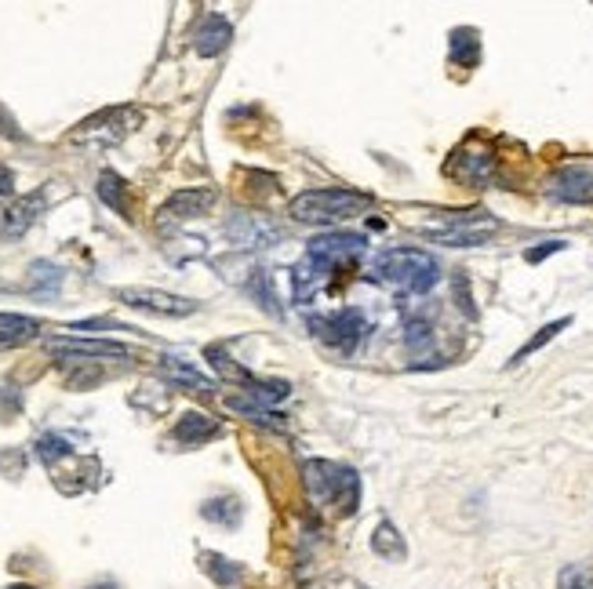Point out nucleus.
Here are the masks:
<instances>
[{
  "mask_svg": "<svg viewBox=\"0 0 593 589\" xmlns=\"http://www.w3.org/2000/svg\"><path fill=\"white\" fill-rule=\"evenodd\" d=\"M372 204V193L350 190V186H324V190H306L299 197H292L288 215L295 222H310V226H339V222L357 219Z\"/></svg>",
  "mask_w": 593,
  "mask_h": 589,
  "instance_id": "nucleus-1",
  "label": "nucleus"
},
{
  "mask_svg": "<svg viewBox=\"0 0 593 589\" xmlns=\"http://www.w3.org/2000/svg\"><path fill=\"white\" fill-rule=\"evenodd\" d=\"M375 273H379V280H386L390 288L408 291V295H426V291H433L437 280H441V266H437V259L423 248L379 251Z\"/></svg>",
  "mask_w": 593,
  "mask_h": 589,
  "instance_id": "nucleus-2",
  "label": "nucleus"
},
{
  "mask_svg": "<svg viewBox=\"0 0 593 589\" xmlns=\"http://www.w3.org/2000/svg\"><path fill=\"white\" fill-rule=\"evenodd\" d=\"M204 357H208V364H212V371L219 375V379L226 382H237V386H244V393L255 400V404H262V408H270V404H281L288 393H292V386L288 382H273V379H255L252 371H244L237 360L230 357V353L222 350V346H208L204 350Z\"/></svg>",
  "mask_w": 593,
  "mask_h": 589,
  "instance_id": "nucleus-3",
  "label": "nucleus"
},
{
  "mask_svg": "<svg viewBox=\"0 0 593 589\" xmlns=\"http://www.w3.org/2000/svg\"><path fill=\"white\" fill-rule=\"evenodd\" d=\"M306 328H310L321 342H328L332 350L350 357V353L364 342V335H368V317H364L361 310L346 306V310H339V313H317V317H306Z\"/></svg>",
  "mask_w": 593,
  "mask_h": 589,
  "instance_id": "nucleus-4",
  "label": "nucleus"
},
{
  "mask_svg": "<svg viewBox=\"0 0 593 589\" xmlns=\"http://www.w3.org/2000/svg\"><path fill=\"white\" fill-rule=\"evenodd\" d=\"M499 230H503V222L495 219V215H488V211H481V208L455 211V215H448V226L430 230V240H437L444 248H481V244H488Z\"/></svg>",
  "mask_w": 593,
  "mask_h": 589,
  "instance_id": "nucleus-5",
  "label": "nucleus"
},
{
  "mask_svg": "<svg viewBox=\"0 0 593 589\" xmlns=\"http://www.w3.org/2000/svg\"><path fill=\"white\" fill-rule=\"evenodd\" d=\"M142 124V113L135 106H110V110L95 113V117L81 120L70 139L73 142H95V146H113V142L128 139L131 131Z\"/></svg>",
  "mask_w": 593,
  "mask_h": 589,
  "instance_id": "nucleus-6",
  "label": "nucleus"
},
{
  "mask_svg": "<svg viewBox=\"0 0 593 589\" xmlns=\"http://www.w3.org/2000/svg\"><path fill=\"white\" fill-rule=\"evenodd\" d=\"M219 204V193L212 186H186V190H175L157 211V222L161 226H179V222H193L204 219L208 211Z\"/></svg>",
  "mask_w": 593,
  "mask_h": 589,
  "instance_id": "nucleus-7",
  "label": "nucleus"
},
{
  "mask_svg": "<svg viewBox=\"0 0 593 589\" xmlns=\"http://www.w3.org/2000/svg\"><path fill=\"white\" fill-rule=\"evenodd\" d=\"M117 299L131 310L142 313H157V317H190L197 313V302L182 299V295H171V291H157V288H121Z\"/></svg>",
  "mask_w": 593,
  "mask_h": 589,
  "instance_id": "nucleus-8",
  "label": "nucleus"
},
{
  "mask_svg": "<svg viewBox=\"0 0 593 589\" xmlns=\"http://www.w3.org/2000/svg\"><path fill=\"white\" fill-rule=\"evenodd\" d=\"M226 237L244 251H255V248H270L281 240V226L266 215H255V211H237L230 222H226Z\"/></svg>",
  "mask_w": 593,
  "mask_h": 589,
  "instance_id": "nucleus-9",
  "label": "nucleus"
},
{
  "mask_svg": "<svg viewBox=\"0 0 593 589\" xmlns=\"http://www.w3.org/2000/svg\"><path fill=\"white\" fill-rule=\"evenodd\" d=\"M364 248H368V237H364V233L335 230V233H324V237H313L310 248H306V255L335 270L339 262H346L350 255H357V251H364Z\"/></svg>",
  "mask_w": 593,
  "mask_h": 589,
  "instance_id": "nucleus-10",
  "label": "nucleus"
},
{
  "mask_svg": "<svg viewBox=\"0 0 593 589\" xmlns=\"http://www.w3.org/2000/svg\"><path fill=\"white\" fill-rule=\"evenodd\" d=\"M448 175H455V179L466 182V186H484V182H492V175H495V153L463 146L459 153H452Z\"/></svg>",
  "mask_w": 593,
  "mask_h": 589,
  "instance_id": "nucleus-11",
  "label": "nucleus"
},
{
  "mask_svg": "<svg viewBox=\"0 0 593 589\" xmlns=\"http://www.w3.org/2000/svg\"><path fill=\"white\" fill-rule=\"evenodd\" d=\"M550 193L564 204H590L593 200V171L583 164H568V168L553 171Z\"/></svg>",
  "mask_w": 593,
  "mask_h": 589,
  "instance_id": "nucleus-12",
  "label": "nucleus"
},
{
  "mask_svg": "<svg viewBox=\"0 0 593 589\" xmlns=\"http://www.w3.org/2000/svg\"><path fill=\"white\" fill-rule=\"evenodd\" d=\"M48 350L66 353L70 357H131V346L113 339H70V335H59V339H48Z\"/></svg>",
  "mask_w": 593,
  "mask_h": 589,
  "instance_id": "nucleus-13",
  "label": "nucleus"
},
{
  "mask_svg": "<svg viewBox=\"0 0 593 589\" xmlns=\"http://www.w3.org/2000/svg\"><path fill=\"white\" fill-rule=\"evenodd\" d=\"M306 473V488L317 502H335L339 495V484L346 477V466H335V462H324V459H313L302 466Z\"/></svg>",
  "mask_w": 593,
  "mask_h": 589,
  "instance_id": "nucleus-14",
  "label": "nucleus"
},
{
  "mask_svg": "<svg viewBox=\"0 0 593 589\" xmlns=\"http://www.w3.org/2000/svg\"><path fill=\"white\" fill-rule=\"evenodd\" d=\"M233 40V26L222 15H208L204 19V26L197 33H193V51L201 55V59H215V55H222V51L230 48Z\"/></svg>",
  "mask_w": 593,
  "mask_h": 589,
  "instance_id": "nucleus-15",
  "label": "nucleus"
},
{
  "mask_svg": "<svg viewBox=\"0 0 593 589\" xmlns=\"http://www.w3.org/2000/svg\"><path fill=\"white\" fill-rule=\"evenodd\" d=\"M222 433V426L215 419H208L204 411H186L179 422H175V440L186 444V448H201L208 440H215Z\"/></svg>",
  "mask_w": 593,
  "mask_h": 589,
  "instance_id": "nucleus-16",
  "label": "nucleus"
},
{
  "mask_svg": "<svg viewBox=\"0 0 593 589\" xmlns=\"http://www.w3.org/2000/svg\"><path fill=\"white\" fill-rule=\"evenodd\" d=\"M44 204H48V197H44L41 190L30 193V197H19L15 204H11L8 211H4V233H11V237H19V233H26L33 226V222L41 219Z\"/></svg>",
  "mask_w": 593,
  "mask_h": 589,
  "instance_id": "nucleus-17",
  "label": "nucleus"
},
{
  "mask_svg": "<svg viewBox=\"0 0 593 589\" xmlns=\"http://www.w3.org/2000/svg\"><path fill=\"white\" fill-rule=\"evenodd\" d=\"M328 273H332V266H324V262L317 259H306L299 262L292 270V284H295V302H310L317 291H321V284L328 280Z\"/></svg>",
  "mask_w": 593,
  "mask_h": 589,
  "instance_id": "nucleus-18",
  "label": "nucleus"
},
{
  "mask_svg": "<svg viewBox=\"0 0 593 589\" xmlns=\"http://www.w3.org/2000/svg\"><path fill=\"white\" fill-rule=\"evenodd\" d=\"M41 335V320L22 317V313H0V350L8 346H22Z\"/></svg>",
  "mask_w": 593,
  "mask_h": 589,
  "instance_id": "nucleus-19",
  "label": "nucleus"
},
{
  "mask_svg": "<svg viewBox=\"0 0 593 589\" xmlns=\"http://www.w3.org/2000/svg\"><path fill=\"white\" fill-rule=\"evenodd\" d=\"M95 193H99V200L106 204V208H113L117 215L128 219V182H124L117 171H102Z\"/></svg>",
  "mask_w": 593,
  "mask_h": 589,
  "instance_id": "nucleus-20",
  "label": "nucleus"
},
{
  "mask_svg": "<svg viewBox=\"0 0 593 589\" xmlns=\"http://www.w3.org/2000/svg\"><path fill=\"white\" fill-rule=\"evenodd\" d=\"M244 288L252 295V302L259 306L262 313H270V317H281V306H277V291H273V280L266 270H252V277L244 280Z\"/></svg>",
  "mask_w": 593,
  "mask_h": 589,
  "instance_id": "nucleus-21",
  "label": "nucleus"
},
{
  "mask_svg": "<svg viewBox=\"0 0 593 589\" xmlns=\"http://www.w3.org/2000/svg\"><path fill=\"white\" fill-rule=\"evenodd\" d=\"M226 408L237 411V415H244V419H252L255 426H266V430H284V419H281V415H273L270 408H262V404H255L252 397H226Z\"/></svg>",
  "mask_w": 593,
  "mask_h": 589,
  "instance_id": "nucleus-22",
  "label": "nucleus"
},
{
  "mask_svg": "<svg viewBox=\"0 0 593 589\" xmlns=\"http://www.w3.org/2000/svg\"><path fill=\"white\" fill-rule=\"evenodd\" d=\"M161 371L168 375L171 382H179V386H193L197 393H212V390H215L212 379H204L201 371L190 368V364H182L179 357H164V360H161Z\"/></svg>",
  "mask_w": 593,
  "mask_h": 589,
  "instance_id": "nucleus-23",
  "label": "nucleus"
},
{
  "mask_svg": "<svg viewBox=\"0 0 593 589\" xmlns=\"http://www.w3.org/2000/svg\"><path fill=\"white\" fill-rule=\"evenodd\" d=\"M372 550L379 553L382 560H404L408 557L401 531L393 528L390 520H379V528H375V535H372Z\"/></svg>",
  "mask_w": 593,
  "mask_h": 589,
  "instance_id": "nucleus-24",
  "label": "nucleus"
},
{
  "mask_svg": "<svg viewBox=\"0 0 593 589\" xmlns=\"http://www.w3.org/2000/svg\"><path fill=\"white\" fill-rule=\"evenodd\" d=\"M568 324H572V317H561V320H553V324H543V328L535 331L532 339L524 342L521 350L513 353V357H510V368H517V364H524V360L532 357V353H535V350H543L546 342H550V339H557V335H561V331H564V328H568Z\"/></svg>",
  "mask_w": 593,
  "mask_h": 589,
  "instance_id": "nucleus-25",
  "label": "nucleus"
},
{
  "mask_svg": "<svg viewBox=\"0 0 593 589\" xmlns=\"http://www.w3.org/2000/svg\"><path fill=\"white\" fill-rule=\"evenodd\" d=\"M452 59L459 62V66H466V70L477 66V59H481V40H477V33L473 30L452 33Z\"/></svg>",
  "mask_w": 593,
  "mask_h": 589,
  "instance_id": "nucleus-26",
  "label": "nucleus"
},
{
  "mask_svg": "<svg viewBox=\"0 0 593 589\" xmlns=\"http://www.w3.org/2000/svg\"><path fill=\"white\" fill-rule=\"evenodd\" d=\"M201 564H204V571L212 575L215 586H237V582H241V568H237L233 560L219 557V553H201Z\"/></svg>",
  "mask_w": 593,
  "mask_h": 589,
  "instance_id": "nucleus-27",
  "label": "nucleus"
},
{
  "mask_svg": "<svg viewBox=\"0 0 593 589\" xmlns=\"http://www.w3.org/2000/svg\"><path fill=\"white\" fill-rule=\"evenodd\" d=\"M73 448L70 440L59 437V433H44V437H37V459L44 462V466H55V462L70 459Z\"/></svg>",
  "mask_w": 593,
  "mask_h": 589,
  "instance_id": "nucleus-28",
  "label": "nucleus"
},
{
  "mask_svg": "<svg viewBox=\"0 0 593 589\" xmlns=\"http://www.w3.org/2000/svg\"><path fill=\"white\" fill-rule=\"evenodd\" d=\"M204 517L215 520V524H226V528H233L237 520H241V506H237V499H212L204 502Z\"/></svg>",
  "mask_w": 593,
  "mask_h": 589,
  "instance_id": "nucleus-29",
  "label": "nucleus"
},
{
  "mask_svg": "<svg viewBox=\"0 0 593 589\" xmlns=\"http://www.w3.org/2000/svg\"><path fill=\"white\" fill-rule=\"evenodd\" d=\"M59 280H62V273H59V266H51V262H33V270H30V288L33 291H55L59 288Z\"/></svg>",
  "mask_w": 593,
  "mask_h": 589,
  "instance_id": "nucleus-30",
  "label": "nucleus"
},
{
  "mask_svg": "<svg viewBox=\"0 0 593 589\" xmlns=\"http://www.w3.org/2000/svg\"><path fill=\"white\" fill-rule=\"evenodd\" d=\"M430 342H433V328L426 320H408V324H404V346H408V350H426Z\"/></svg>",
  "mask_w": 593,
  "mask_h": 589,
  "instance_id": "nucleus-31",
  "label": "nucleus"
},
{
  "mask_svg": "<svg viewBox=\"0 0 593 589\" xmlns=\"http://www.w3.org/2000/svg\"><path fill=\"white\" fill-rule=\"evenodd\" d=\"M557 589H593V575L586 568H579V564H568L557 575Z\"/></svg>",
  "mask_w": 593,
  "mask_h": 589,
  "instance_id": "nucleus-32",
  "label": "nucleus"
},
{
  "mask_svg": "<svg viewBox=\"0 0 593 589\" xmlns=\"http://www.w3.org/2000/svg\"><path fill=\"white\" fill-rule=\"evenodd\" d=\"M564 248H568L564 240H546V244H539V248L524 251V259H528V262H543L546 255H553V251H564Z\"/></svg>",
  "mask_w": 593,
  "mask_h": 589,
  "instance_id": "nucleus-33",
  "label": "nucleus"
},
{
  "mask_svg": "<svg viewBox=\"0 0 593 589\" xmlns=\"http://www.w3.org/2000/svg\"><path fill=\"white\" fill-rule=\"evenodd\" d=\"M455 288H459V306H463L466 317H477V310H473L470 302V288H466V277H455Z\"/></svg>",
  "mask_w": 593,
  "mask_h": 589,
  "instance_id": "nucleus-34",
  "label": "nucleus"
},
{
  "mask_svg": "<svg viewBox=\"0 0 593 589\" xmlns=\"http://www.w3.org/2000/svg\"><path fill=\"white\" fill-rule=\"evenodd\" d=\"M0 131H4V135H11V139H22V131L15 128V120L4 113V106H0Z\"/></svg>",
  "mask_w": 593,
  "mask_h": 589,
  "instance_id": "nucleus-35",
  "label": "nucleus"
},
{
  "mask_svg": "<svg viewBox=\"0 0 593 589\" xmlns=\"http://www.w3.org/2000/svg\"><path fill=\"white\" fill-rule=\"evenodd\" d=\"M11 190H15V175L11 168H0V197H8Z\"/></svg>",
  "mask_w": 593,
  "mask_h": 589,
  "instance_id": "nucleus-36",
  "label": "nucleus"
},
{
  "mask_svg": "<svg viewBox=\"0 0 593 589\" xmlns=\"http://www.w3.org/2000/svg\"><path fill=\"white\" fill-rule=\"evenodd\" d=\"M8 589H37V586H26V582H19V586H8Z\"/></svg>",
  "mask_w": 593,
  "mask_h": 589,
  "instance_id": "nucleus-37",
  "label": "nucleus"
},
{
  "mask_svg": "<svg viewBox=\"0 0 593 589\" xmlns=\"http://www.w3.org/2000/svg\"><path fill=\"white\" fill-rule=\"evenodd\" d=\"M95 589H117V586H113V582H106V586H95Z\"/></svg>",
  "mask_w": 593,
  "mask_h": 589,
  "instance_id": "nucleus-38",
  "label": "nucleus"
}]
</instances>
